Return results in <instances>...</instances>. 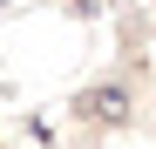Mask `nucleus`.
Segmentation results:
<instances>
[{
    "mask_svg": "<svg viewBox=\"0 0 156 149\" xmlns=\"http://www.w3.org/2000/svg\"><path fill=\"white\" fill-rule=\"evenodd\" d=\"M82 109H88V115H102V122H122V115H129V88H115V81H109V88L82 95Z\"/></svg>",
    "mask_w": 156,
    "mask_h": 149,
    "instance_id": "1",
    "label": "nucleus"
}]
</instances>
